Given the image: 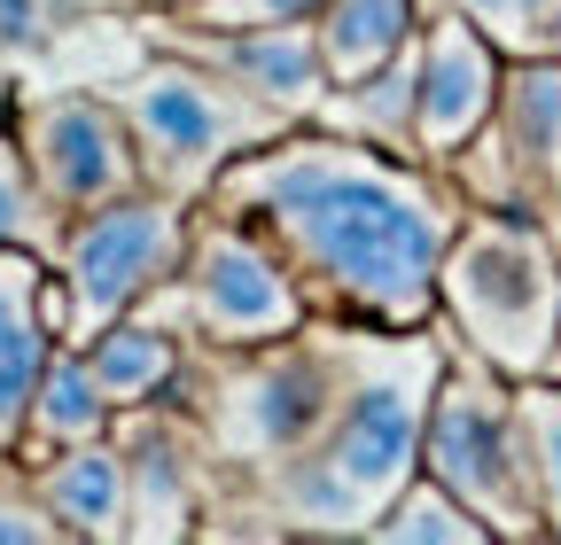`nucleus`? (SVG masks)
Masks as SVG:
<instances>
[{
    "mask_svg": "<svg viewBox=\"0 0 561 545\" xmlns=\"http://www.w3.org/2000/svg\"><path fill=\"white\" fill-rule=\"evenodd\" d=\"M445 327H375L312 312L273 344H187L172 405L210 460L203 545L367 537L421 475V421Z\"/></svg>",
    "mask_w": 561,
    "mask_h": 545,
    "instance_id": "1",
    "label": "nucleus"
},
{
    "mask_svg": "<svg viewBox=\"0 0 561 545\" xmlns=\"http://www.w3.org/2000/svg\"><path fill=\"white\" fill-rule=\"evenodd\" d=\"M203 202L242 219L289 265L312 312L375 327L437 320V265L468 219L437 164L343 141L328 125H289L280 141L234 156Z\"/></svg>",
    "mask_w": 561,
    "mask_h": 545,
    "instance_id": "2",
    "label": "nucleus"
},
{
    "mask_svg": "<svg viewBox=\"0 0 561 545\" xmlns=\"http://www.w3.org/2000/svg\"><path fill=\"white\" fill-rule=\"evenodd\" d=\"M437 327L507 382H538L561 351V227L468 211L437 265Z\"/></svg>",
    "mask_w": 561,
    "mask_h": 545,
    "instance_id": "3",
    "label": "nucleus"
},
{
    "mask_svg": "<svg viewBox=\"0 0 561 545\" xmlns=\"http://www.w3.org/2000/svg\"><path fill=\"white\" fill-rule=\"evenodd\" d=\"M110 102L125 109L133 125V149H140V179L180 195V202H203L219 187V172L265 141H280L297 117L265 109L257 94H242L234 79L203 71L195 55H172V47H149L133 71L110 86Z\"/></svg>",
    "mask_w": 561,
    "mask_h": 545,
    "instance_id": "4",
    "label": "nucleus"
},
{
    "mask_svg": "<svg viewBox=\"0 0 561 545\" xmlns=\"http://www.w3.org/2000/svg\"><path fill=\"white\" fill-rule=\"evenodd\" d=\"M421 475H437L491 530V545H546L515 382L500 367H483L476 351H460L453 335H445V367H437V390H430V421H421Z\"/></svg>",
    "mask_w": 561,
    "mask_h": 545,
    "instance_id": "5",
    "label": "nucleus"
},
{
    "mask_svg": "<svg viewBox=\"0 0 561 545\" xmlns=\"http://www.w3.org/2000/svg\"><path fill=\"white\" fill-rule=\"evenodd\" d=\"M133 312H149L157 327H172L180 344H219V351H234V344H273V335H297V327L312 320L297 272L280 265L242 219L210 211V202H195L180 265H172Z\"/></svg>",
    "mask_w": 561,
    "mask_h": 545,
    "instance_id": "6",
    "label": "nucleus"
},
{
    "mask_svg": "<svg viewBox=\"0 0 561 545\" xmlns=\"http://www.w3.org/2000/svg\"><path fill=\"white\" fill-rule=\"evenodd\" d=\"M187 219H195V202H180L164 187H133V195L94 202V211H70L47 250L55 297H62V344H87L94 327L125 320L149 297L187 250Z\"/></svg>",
    "mask_w": 561,
    "mask_h": 545,
    "instance_id": "7",
    "label": "nucleus"
},
{
    "mask_svg": "<svg viewBox=\"0 0 561 545\" xmlns=\"http://www.w3.org/2000/svg\"><path fill=\"white\" fill-rule=\"evenodd\" d=\"M445 179L468 211H530L561 227V55H507L500 102Z\"/></svg>",
    "mask_w": 561,
    "mask_h": 545,
    "instance_id": "8",
    "label": "nucleus"
},
{
    "mask_svg": "<svg viewBox=\"0 0 561 545\" xmlns=\"http://www.w3.org/2000/svg\"><path fill=\"white\" fill-rule=\"evenodd\" d=\"M0 109H9V132H16V149H24L39 195L55 202V219L149 187V179H140L133 125L110 102V86L102 94L94 86H16Z\"/></svg>",
    "mask_w": 561,
    "mask_h": 545,
    "instance_id": "9",
    "label": "nucleus"
},
{
    "mask_svg": "<svg viewBox=\"0 0 561 545\" xmlns=\"http://www.w3.org/2000/svg\"><path fill=\"white\" fill-rule=\"evenodd\" d=\"M140 47H172V55H195L203 71H219L234 79L242 94H257L265 109L280 117H312L320 94H328V62H320V32L312 16L297 24H180V16H157V9H140Z\"/></svg>",
    "mask_w": 561,
    "mask_h": 545,
    "instance_id": "10",
    "label": "nucleus"
},
{
    "mask_svg": "<svg viewBox=\"0 0 561 545\" xmlns=\"http://www.w3.org/2000/svg\"><path fill=\"white\" fill-rule=\"evenodd\" d=\"M413 156L421 164H453L491 102H500V79H507V55L491 47L460 9H445V0H421V32H413Z\"/></svg>",
    "mask_w": 561,
    "mask_h": 545,
    "instance_id": "11",
    "label": "nucleus"
},
{
    "mask_svg": "<svg viewBox=\"0 0 561 545\" xmlns=\"http://www.w3.org/2000/svg\"><path fill=\"white\" fill-rule=\"evenodd\" d=\"M110 437L125 452V499H133V537L125 545H195L203 507H210V460H203L187 414L172 397L125 405L110 421Z\"/></svg>",
    "mask_w": 561,
    "mask_h": 545,
    "instance_id": "12",
    "label": "nucleus"
},
{
    "mask_svg": "<svg viewBox=\"0 0 561 545\" xmlns=\"http://www.w3.org/2000/svg\"><path fill=\"white\" fill-rule=\"evenodd\" d=\"M16 475L39 491V507L62 522L70 545H125L133 537V499H125V452H117V437H87V444L39 452Z\"/></svg>",
    "mask_w": 561,
    "mask_h": 545,
    "instance_id": "13",
    "label": "nucleus"
},
{
    "mask_svg": "<svg viewBox=\"0 0 561 545\" xmlns=\"http://www.w3.org/2000/svg\"><path fill=\"white\" fill-rule=\"evenodd\" d=\"M62 344L47 320V257L39 250H0V467L24 452V414L47 351Z\"/></svg>",
    "mask_w": 561,
    "mask_h": 545,
    "instance_id": "14",
    "label": "nucleus"
},
{
    "mask_svg": "<svg viewBox=\"0 0 561 545\" xmlns=\"http://www.w3.org/2000/svg\"><path fill=\"white\" fill-rule=\"evenodd\" d=\"M413 39L390 55V62H375L367 79H343V86H328L320 94V109L305 117V125H328V132H343V141H367V149H390V156H413ZM421 164V156H413Z\"/></svg>",
    "mask_w": 561,
    "mask_h": 545,
    "instance_id": "15",
    "label": "nucleus"
},
{
    "mask_svg": "<svg viewBox=\"0 0 561 545\" xmlns=\"http://www.w3.org/2000/svg\"><path fill=\"white\" fill-rule=\"evenodd\" d=\"M87 367H94V382H102V397L117 405H157V397H172V382H180V359H187V344L172 327H157L149 312H125V320H110V327H94L87 335Z\"/></svg>",
    "mask_w": 561,
    "mask_h": 545,
    "instance_id": "16",
    "label": "nucleus"
},
{
    "mask_svg": "<svg viewBox=\"0 0 561 545\" xmlns=\"http://www.w3.org/2000/svg\"><path fill=\"white\" fill-rule=\"evenodd\" d=\"M110 421H117V405L102 397L87 351H79V344H55L47 367H39V390H32V414H24V452H16V467L39 460V452H62V444L110 437Z\"/></svg>",
    "mask_w": 561,
    "mask_h": 545,
    "instance_id": "17",
    "label": "nucleus"
},
{
    "mask_svg": "<svg viewBox=\"0 0 561 545\" xmlns=\"http://www.w3.org/2000/svg\"><path fill=\"white\" fill-rule=\"evenodd\" d=\"M312 32H320L328 86H343V79H367L375 62H390L421 32V0H320Z\"/></svg>",
    "mask_w": 561,
    "mask_h": 545,
    "instance_id": "18",
    "label": "nucleus"
},
{
    "mask_svg": "<svg viewBox=\"0 0 561 545\" xmlns=\"http://www.w3.org/2000/svg\"><path fill=\"white\" fill-rule=\"evenodd\" d=\"M367 545H491V530L437 484V475H413V484L375 514Z\"/></svg>",
    "mask_w": 561,
    "mask_h": 545,
    "instance_id": "19",
    "label": "nucleus"
},
{
    "mask_svg": "<svg viewBox=\"0 0 561 545\" xmlns=\"http://www.w3.org/2000/svg\"><path fill=\"white\" fill-rule=\"evenodd\" d=\"M515 414H523V452H530V491L546 514V545H561V382H515Z\"/></svg>",
    "mask_w": 561,
    "mask_h": 545,
    "instance_id": "20",
    "label": "nucleus"
},
{
    "mask_svg": "<svg viewBox=\"0 0 561 545\" xmlns=\"http://www.w3.org/2000/svg\"><path fill=\"white\" fill-rule=\"evenodd\" d=\"M62 219H55V202L39 195L24 149H16V132H9V109H0V250H55Z\"/></svg>",
    "mask_w": 561,
    "mask_h": 545,
    "instance_id": "21",
    "label": "nucleus"
},
{
    "mask_svg": "<svg viewBox=\"0 0 561 545\" xmlns=\"http://www.w3.org/2000/svg\"><path fill=\"white\" fill-rule=\"evenodd\" d=\"M500 55H561V0H445Z\"/></svg>",
    "mask_w": 561,
    "mask_h": 545,
    "instance_id": "22",
    "label": "nucleus"
},
{
    "mask_svg": "<svg viewBox=\"0 0 561 545\" xmlns=\"http://www.w3.org/2000/svg\"><path fill=\"white\" fill-rule=\"evenodd\" d=\"M0 545H70L62 522L39 507V491L24 484L16 467H0Z\"/></svg>",
    "mask_w": 561,
    "mask_h": 545,
    "instance_id": "23",
    "label": "nucleus"
},
{
    "mask_svg": "<svg viewBox=\"0 0 561 545\" xmlns=\"http://www.w3.org/2000/svg\"><path fill=\"white\" fill-rule=\"evenodd\" d=\"M157 16H180V24H297V16H320V0H187V9H157Z\"/></svg>",
    "mask_w": 561,
    "mask_h": 545,
    "instance_id": "24",
    "label": "nucleus"
},
{
    "mask_svg": "<svg viewBox=\"0 0 561 545\" xmlns=\"http://www.w3.org/2000/svg\"><path fill=\"white\" fill-rule=\"evenodd\" d=\"M47 39V9L39 0H0V62H16Z\"/></svg>",
    "mask_w": 561,
    "mask_h": 545,
    "instance_id": "25",
    "label": "nucleus"
},
{
    "mask_svg": "<svg viewBox=\"0 0 561 545\" xmlns=\"http://www.w3.org/2000/svg\"><path fill=\"white\" fill-rule=\"evenodd\" d=\"M133 9H187V0H133Z\"/></svg>",
    "mask_w": 561,
    "mask_h": 545,
    "instance_id": "26",
    "label": "nucleus"
},
{
    "mask_svg": "<svg viewBox=\"0 0 561 545\" xmlns=\"http://www.w3.org/2000/svg\"><path fill=\"white\" fill-rule=\"evenodd\" d=\"M546 374H553V382H561V351H553V367H546Z\"/></svg>",
    "mask_w": 561,
    "mask_h": 545,
    "instance_id": "27",
    "label": "nucleus"
}]
</instances>
